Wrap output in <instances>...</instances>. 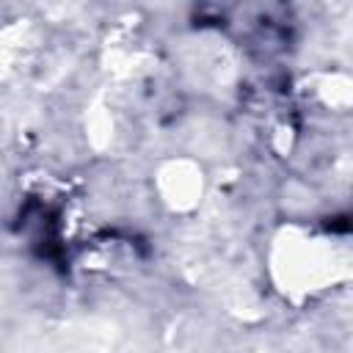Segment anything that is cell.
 Masks as SVG:
<instances>
[{
  "label": "cell",
  "mask_w": 353,
  "mask_h": 353,
  "mask_svg": "<svg viewBox=\"0 0 353 353\" xmlns=\"http://www.w3.org/2000/svg\"><path fill=\"white\" fill-rule=\"evenodd\" d=\"M273 243L276 245L270 254V270L279 290H284L287 295H317L336 284L342 270L347 268L342 248L325 234H314L301 226H287Z\"/></svg>",
  "instance_id": "1"
},
{
  "label": "cell",
  "mask_w": 353,
  "mask_h": 353,
  "mask_svg": "<svg viewBox=\"0 0 353 353\" xmlns=\"http://www.w3.org/2000/svg\"><path fill=\"white\" fill-rule=\"evenodd\" d=\"M154 188L160 196V204H165L171 212H188L193 210L204 196V174L201 165L193 160H168L157 168Z\"/></svg>",
  "instance_id": "2"
}]
</instances>
